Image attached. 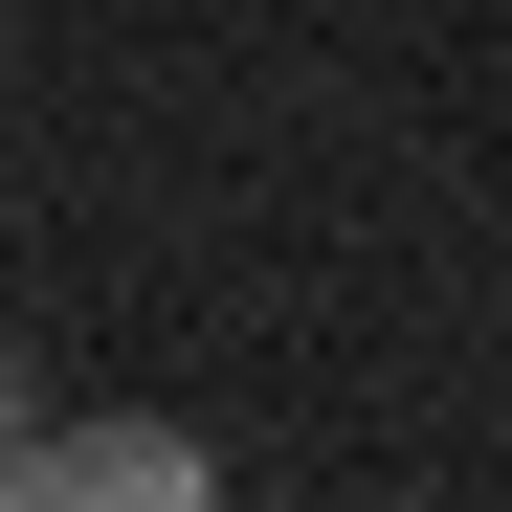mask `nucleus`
Listing matches in <instances>:
<instances>
[{"mask_svg": "<svg viewBox=\"0 0 512 512\" xmlns=\"http://www.w3.org/2000/svg\"><path fill=\"white\" fill-rule=\"evenodd\" d=\"M0 512H223V468H201V423H23L0 446Z\"/></svg>", "mask_w": 512, "mask_h": 512, "instance_id": "f257e3e1", "label": "nucleus"}, {"mask_svg": "<svg viewBox=\"0 0 512 512\" xmlns=\"http://www.w3.org/2000/svg\"><path fill=\"white\" fill-rule=\"evenodd\" d=\"M23 423H45V379H23V357H0V446H23Z\"/></svg>", "mask_w": 512, "mask_h": 512, "instance_id": "f03ea898", "label": "nucleus"}]
</instances>
